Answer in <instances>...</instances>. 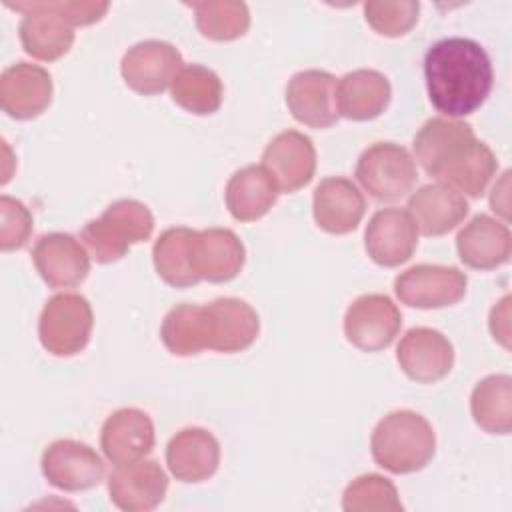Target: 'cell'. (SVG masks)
<instances>
[{"label":"cell","instance_id":"11","mask_svg":"<svg viewBox=\"0 0 512 512\" xmlns=\"http://www.w3.org/2000/svg\"><path fill=\"white\" fill-rule=\"evenodd\" d=\"M8 8L24 12L18 32L20 42L26 54L32 58L52 62L64 56L74 44V30L72 26L58 16L56 12L48 10L44 2H8Z\"/></svg>","mask_w":512,"mask_h":512},{"label":"cell","instance_id":"9","mask_svg":"<svg viewBox=\"0 0 512 512\" xmlns=\"http://www.w3.org/2000/svg\"><path fill=\"white\" fill-rule=\"evenodd\" d=\"M182 68V54L164 40H144L128 48L120 72L124 82L138 94L152 96L172 86Z\"/></svg>","mask_w":512,"mask_h":512},{"label":"cell","instance_id":"25","mask_svg":"<svg viewBox=\"0 0 512 512\" xmlns=\"http://www.w3.org/2000/svg\"><path fill=\"white\" fill-rule=\"evenodd\" d=\"M392 96L388 78L378 70H352L336 82L338 114L350 120L378 118Z\"/></svg>","mask_w":512,"mask_h":512},{"label":"cell","instance_id":"31","mask_svg":"<svg viewBox=\"0 0 512 512\" xmlns=\"http://www.w3.org/2000/svg\"><path fill=\"white\" fill-rule=\"evenodd\" d=\"M172 100L198 116L212 114L222 104V82L218 74L200 64L182 66L172 82Z\"/></svg>","mask_w":512,"mask_h":512},{"label":"cell","instance_id":"29","mask_svg":"<svg viewBox=\"0 0 512 512\" xmlns=\"http://www.w3.org/2000/svg\"><path fill=\"white\" fill-rule=\"evenodd\" d=\"M470 410L484 432L508 434L512 430V378L508 374L482 378L472 390Z\"/></svg>","mask_w":512,"mask_h":512},{"label":"cell","instance_id":"30","mask_svg":"<svg viewBox=\"0 0 512 512\" xmlns=\"http://www.w3.org/2000/svg\"><path fill=\"white\" fill-rule=\"evenodd\" d=\"M196 230L176 226L164 230L152 248L154 268L158 276L174 286V288H188L200 282V278L194 274L190 264V252H192V238Z\"/></svg>","mask_w":512,"mask_h":512},{"label":"cell","instance_id":"35","mask_svg":"<svg viewBox=\"0 0 512 512\" xmlns=\"http://www.w3.org/2000/svg\"><path fill=\"white\" fill-rule=\"evenodd\" d=\"M0 246L4 252L22 248L32 234V214L30 210L12 196L0 198Z\"/></svg>","mask_w":512,"mask_h":512},{"label":"cell","instance_id":"2","mask_svg":"<svg viewBox=\"0 0 512 512\" xmlns=\"http://www.w3.org/2000/svg\"><path fill=\"white\" fill-rule=\"evenodd\" d=\"M424 78L432 106L458 118L476 112L486 102L494 72L486 50L476 40L452 36L428 48Z\"/></svg>","mask_w":512,"mask_h":512},{"label":"cell","instance_id":"10","mask_svg":"<svg viewBox=\"0 0 512 512\" xmlns=\"http://www.w3.org/2000/svg\"><path fill=\"white\" fill-rule=\"evenodd\" d=\"M42 474L58 490L80 492L104 478V462L94 448L78 440H56L42 454Z\"/></svg>","mask_w":512,"mask_h":512},{"label":"cell","instance_id":"14","mask_svg":"<svg viewBox=\"0 0 512 512\" xmlns=\"http://www.w3.org/2000/svg\"><path fill=\"white\" fill-rule=\"evenodd\" d=\"M262 166L274 178L280 192H296L306 186L316 172L314 144L298 130L280 132L264 148Z\"/></svg>","mask_w":512,"mask_h":512},{"label":"cell","instance_id":"18","mask_svg":"<svg viewBox=\"0 0 512 512\" xmlns=\"http://www.w3.org/2000/svg\"><path fill=\"white\" fill-rule=\"evenodd\" d=\"M32 260L42 280L52 288L78 286L90 272L86 248L64 232L40 236L32 248Z\"/></svg>","mask_w":512,"mask_h":512},{"label":"cell","instance_id":"27","mask_svg":"<svg viewBox=\"0 0 512 512\" xmlns=\"http://www.w3.org/2000/svg\"><path fill=\"white\" fill-rule=\"evenodd\" d=\"M212 318V350L242 352L258 336L260 320L256 310L240 298H218L208 304Z\"/></svg>","mask_w":512,"mask_h":512},{"label":"cell","instance_id":"23","mask_svg":"<svg viewBox=\"0 0 512 512\" xmlns=\"http://www.w3.org/2000/svg\"><path fill=\"white\" fill-rule=\"evenodd\" d=\"M460 260L476 270H492L508 262L512 236L506 224L478 214L456 236Z\"/></svg>","mask_w":512,"mask_h":512},{"label":"cell","instance_id":"34","mask_svg":"<svg viewBox=\"0 0 512 512\" xmlns=\"http://www.w3.org/2000/svg\"><path fill=\"white\" fill-rule=\"evenodd\" d=\"M420 4L414 0L396 2H366L364 16L366 22L382 36H402L418 20Z\"/></svg>","mask_w":512,"mask_h":512},{"label":"cell","instance_id":"5","mask_svg":"<svg viewBox=\"0 0 512 512\" xmlns=\"http://www.w3.org/2000/svg\"><path fill=\"white\" fill-rule=\"evenodd\" d=\"M356 178L378 202H394L412 192L418 172L410 152L394 142L368 146L356 162Z\"/></svg>","mask_w":512,"mask_h":512},{"label":"cell","instance_id":"21","mask_svg":"<svg viewBox=\"0 0 512 512\" xmlns=\"http://www.w3.org/2000/svg\"><path fill=\"white\" fill-rule=\"evenodd\" d=\"M312 212L324 232L348 234L358 228L366 212V200L352 180L328 176L314 190Z\"/></svg>","mask_w":512,"mask_h":512},{"label":"cell","instance_id":"3","mask_svg":"<svg viewBox=\"0 0 512 512\" xmlns=\"http://www.w3.org/2000/svg\"><path fill=\"white\" fill-rule=\"evenodd\" d=\"M370 450L380 468L392 474H410L432 460L436 436L424 416L412 410H396L376 424Z\"/></svg>","mask_w":512,"mask_h":512},{"label":"cell","instance_id":"15","mask_svg":"<svg viewBox=\"0 0 512 512\" xmlns=\"http://www.w3.org/2000/svg\"><path fill=\"white\" fill-rule=\"evenodd\" d=\"M168 490V476L154 460L120 464L110 472L108 492L114 506L126 512H148L156 508Z\"/></svg>","mask_w":512,"mask_h":512},{"label":"cell","instance_id":"22","mask_svg":"<svg viewBox=\"0 0 512 512\" xmlns=\"http://www.w3.org/2000/svg\"><path fill=\"white\" fill-rule=\"evenodd\" d=\"M166 464L180 482L208 480L220 464V444L212 432L192 426L176 432L166 446Z\"/></svg>","mask_w":512,"mask_h":512},{"label":"cell","instance_id":"6","mask_svg":"<svg viewBox=\"0 0 512 512\" xmlns=\"http://www.w3.org/2000/svg\"><path fill=\"white\" fill-rule=\"evenodd\" d=\"M94 316L82 294L62 292L46 300L38 322L42 346L54 356H74L90 340Z\"/></svg>","mask_w":512,"mask_h":512},{"label":"cell","instance_id":"20","mask_svg":"<svg viewBox=\"0 0 512 512\" xmlns=\"http://www.w3.org/2000/svg\"><path fill=\"white\" fill-rule=\"evenodd\" d=\"M154 424L150 416L138 408H120L112 412L100 432L104 456L120 466L142 460L154 448Z\"/></svg>","mask_w":512,"mask_h":512},{"label":"cell","instance_id":"26","mask_svg":"<svg viewBox=\"0 0 512 512\" xmlns=\"http://www.w3.org/2000/svg\"><path fill=\"white\" fill-rule=\"evenodd\" d=\"M280 190L268 170L260 164H250L234 172L226 184V206L240 222L262 218L276 202Z\"/></svg>","mask_w":512,"mask_h":512},{"label":"cell","instance_id":"7","mask_svg":"<svg viewBox=\"0 0 512 512\" xmlns=\"http://www.w3.org/2000/svg\"><path fill=\"white\" fill-rule=\"evenodd\" d=\"M468 278L454 266L418 264L394 280V292L402 304L412 308H444L460 302L466 294Z\"/></svg>","mask_w":512,"mask_h":512},{"label":"cell","instance_id":"32","mask_svg":"<svg viewBox=\"0 0 512 512\" xmlns=\"http://www.w3.org/2000/svg\"><path fill=\"white\" fill-rule=\"evenodd\" d=\"M192 8L200 34L214 42L236 40L244 36L250 26L248 6L238 0L194 2Z\"/></svg>","mask_w":512,"mask_h":512},{"label":"cell","instance_id":"24","mask_svg":"<svg viewBox=\"0 0 512 512\" xmlns=\"http://www.w3.org/2000/svg\"><path fill=\"white\" fill-rule=\"evenodd\" d=\"M408 212L424 236H442L466 218L468 202L446 184H426L408 198Z\"/></svg>","mask_w":512,"mask_h":512},{"label":"cell","instance_id":"8","mask_svg":"<svg viewBox=\"0 0 512 512\" xmlns=\"http://www.w3.org/2000/svg\"><path fill=\"white\" fill-rule=\"evenodd\" d=\"M402 314L386 294H362L346 310L344 334L364 352L388 348L398 336Z\"/></svg>","mask_w":512,"mask_h":512},{"label":"cell","instance_id":"28","mask_svg":"<svg viewBox=\"0 0 512 512\" xmlns=\"http://www.w3.org/2000/svg\"><path fill=\"white\" fill-rule=\"evenodd\" d=\"M160 338L174 356H194L210 350L212 326L208 306L178 304L162 320Z\"/></svg>","mask_w":512,"mask_h":512},{"label":"cell","instance_id":"36","mask_svg":"<svg viewBox=\"0 0 512 512\" xmlns=\"http://www.w3.org/2000/svg\"><path fill=\"white\" fill-rule=\"evenodd\" d=\"M42 2L48 10L62 16L70 26L94 24L108 10V2H64V0H60V2L42 0Z\"/></svg>","mask_w":512,"mask_h":512},{"label":"cell","instance_id":"19","mask_svg":"<svg viewBox=\"0 0 512 512\" xmlns=\"http://www.w3.org/2000/svg\"><path fill=\"white\" fill-rule=\"evenodd\" d=\"M244 260V244L232 230L208 228L194 232L190 264L200 280L228 282L240 274Z\"/></svg>","mask_w":512,"mask_h":512},{"label":"cell","instance_id":"16","mask_svg":"<svg viewBox=\"0 0 512 512\" xmlns=\"http://www.w3.org/2000/svg\"><path fill=\"white\" fill-rule=\"evenodd\" d=\"M396 360L408 378L428 384L442 380L452 370L454 348L442 332L418 326L402 336Z\"/></svg>","mask_w":512,"mask_h":512},{"label":"cell","instance_id":"33","mask_svg":"<svg viewBox=\"0 0 512 512\" xmlns=\"http://www.w3.org/2000/svg\"><path fill=\"white\" fill-rule=\"evenodd\" d=\"M346 512H400L396 486L380 474H364L352 480L342 496Z\"/></svg>","mask_w":512,"mask_h":512},{"label":"cell","instance_id":"13","mask_svg":"<svg viewBox=\"0 0 512 512\" xmlns=\"http://www.w3.org/2000/svg\"><path fill=\"white\" fill-rule=\"evenodd\" d=\"M286 106L310 128H328L340 118L336 108V78L326 70L296 72L286 84Z\"/></svg>","mask_w":512,"mask_h":512},{"label":"cell","instance_id":"12","mask_svg":"<svg viewBox=\"0 0 512 512\" xmlns=\"http://www.w3.org/2000/svg\"><path fill=\"white\" fill-rule=\"evenodd\" d=\"M368 256L386 268H394L412 258L418 246V228L408 210L382 208L374 212L364 232Z\"/></svg>","mask_w":512,"mask_h":512},{"label":"cell","instance_id":"1","mask_svg":"<svg viewBox=\"0 0 512 512\" xmlns=\"http://www.w3.org/2000/svg\"><path fill=\"white\" fill-rule=\"evenodd\" d=\"M412 148L428 176L472 198L486 190L498 168L494 152L462 120H426L416 132Z\"/></svg>","mask_w":512,"mask_h":512},{"label":"cell","instance_id":"4","mask_svg":"<svg viewBox=\"0 0 512 512\" xmlns=\"http://www.w3.org/2000/svg\"><path fill=\"white\" fill-rule=\"evenodd\" d=\"M154 230V216L150 208L138 200H116L100 218L90 220L80 240L100 264L120 260L132 244L144 242Z\"/></svg>","mask_w":512,"mask_h":512},{"label":"cell","instance_id":"17","mask_svg":"<svg viewBox=\"0 0 512 512\" xmlns=\"http://www.w3.org/2000/svg\"><path fill=\"white\" fill-rule=\"evenodd\" d=\"M52 102V76L42 66L16 62L0 76V106L16 120L40 116Z\"/></svg>","mask_w":512,"mask_h":512}]
</instances>
